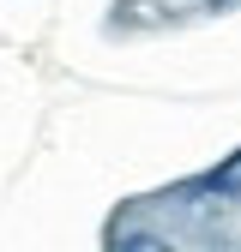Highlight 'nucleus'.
Segmentation results:
<instances>
[{
    "mask_svg": "<svg viewBox=\"0 0 241 252\" xmlns=\"http://www.w3.org/2000/svg\"><path fill=\"white\" fill-rule=\"evenodd\" d=\"M199 186H205V192H223V198H241V150H235V156H223V162L211 168Z\"/></svg>",
    "mask_w": 241,
    "mask_h": 252,
    "instance_id": "1",
    "label": "nucleus"
}]
</instances>
